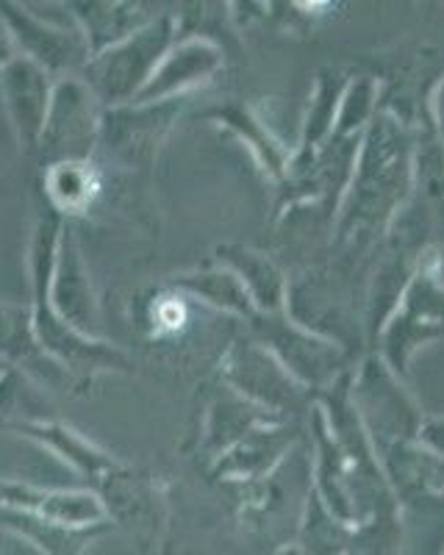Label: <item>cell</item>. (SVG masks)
<instances>
[{
  "label": "cell",
  "instance_id": "6da1fadb",
  "mask_svg": "<svg viewBox=\"0 0 444 555\" xmlns=\"http://www.w3.org/2000/svg\"><path fill=\"white\" fill-rule=\"evenodd\" d=\"M175 39L178 17L170 12H161L142 31L89 59L81 69V78L95 92L103 108L126 106V103H133L140 98V92L151 81L167 51L175 44Z\"/></svg>",
  "mask_w": 444,
  "mask_h": 555
},
{
  "label": "cell",
  "instance_id": "7a4b0ae2",
  "mask_svg": "<svg viewBox=\"0 0 444 555\" xmlns=\"http://www.w3.org/2000/svg\"><path fill=\"white\" fill-rule=\"evenodd\" d=\"M103 112H106L103 103L81 76L56 78L37 147L42 167L62 165V162H95Z\"/></svg>",
  "mask_w": 444,
  "mask_h": 555
},
{
  "label": "cell",
  "instance_id": "3957f363",
  "mask_svg": "<svg viewBox=\"0 0 444 555\" xmlns=\"http://www.w3.org/2000/svg\"><path fill=\"white\" fill-rule=\"evenodd\" d=\"M184 106L186 101H165L126 103V106L106 108L97 156L122 170H151Z\"/></svg>",
  "mask_w": 444,
  "mask_h": 555
},
{
  "label": "cell",
  "instance_id": "277c9868",
  "mask_svg": "<svg viewBox=\"0 0 444 555\" xmlns=\"http://www.w3.org/2000/svg\"><path fill=\"white\" fill-rule=\"evenodd\" d=\"M0 17L6 23L17 56L39 64L53 78L81 76L83 64L89 62V51L70 17L67 23H56L39 17L26 3H14V0H0Z\"/></svg>",
  "mask_w": 444,
  "mask_h": 555
},
{
  "label": "cell",
  "instance_id": "5b68a950",
  "mask_svg": "<svg viewBox=\"0 0 444 555\" xmlns=\"http://www.w3.org/2000/svg\"><path fill=\"white\" fill-rule=\"evenodd\" d=\"M89 489L97 494L106 519L115 528L131 530L142 544L159 542L167 525V498L156 475L126 467L120 461Z\"/></svg>",
  "mask_w": 444,
  "mask_h": 555
},
{
  "label": "cell",
  "instance_id": "8992f818",
  "mask_svg": "<svg viewBox=\"0 0 444 555\" xmlns=\"http://www.w3.org/2000/svg\"><path fill=\"white\" fill-rule=\"evenodd\" d=\"M53 87H56V78L23 56H14L0 69V106L6 112L9 128L23 153L37 156Z\"/></svg>",
  "mask_w": 444,
  "mask_h": 555
},
{
  "label": "cell",
  "instance_id": "52a82bcc",
  "mask_svg": "<svg viewBox=\"0 0 444 555\" xmlns=\"http://www.w3.org/2000/svg\"><path fill=\"white\" fill-rule=\"evenodd\" d=\"M220 375L228 389L273 414L292 405L298 398L284 364L264 345H256V341H234L222 359Z\"/></svg>",
  "mask_w": 444,
  "mask_h": 555
},
{
  "label": "cell",
  "instance_id": "ba28073f",
  "mask_svg": "<svg viewBox=\"0 0 444 555\" xmlns=\"http://www.w3.org/2000/svg\"><path fill=\"white\" fill-rule=\"evenodd\" d=\"M222 69L220 44L211 39L192 34V37H178L151 81L140 92L133 103H165V101H186L192 89L204 87Z\"/></svg>",
  "mask_w": 444,
  "mask_h": 555
},
{
  "label": "cell",
  "instance_id": "9c48e42d",
  "mask_svg": "<svg viewBox=\"0 0 444 555\" xmlns=\"http://www.w3.org/2000/svg\"><path fill=\"white\" fill-rule=\"evenodd\" d=\"M0 361L14 366L44 389H83L62 364L44 353L28 304H0Z\"/></svg>",
  "mask_w": 444,
  "mask_h": 555
},
{
  "label": "cell",
  "instance_id": "30bf717a",
  "mask_svg": "<svg viewBox=\"0 0 444 555\" xmlns=\"http://www.w3.org/2000/svg\"><path fill=\"white\" fill-rule=\"evenodd\" d=\"M0 508L26 512L34 517L53 519L70 528H92L108 522L101 500L92 489H44L26 480L0 478Z\"/></svg>",
  "mask_w": 444,
  "mask_h": 555
},
{
  "label": "cell",
  "instance_id": "8fae6325",
  "mask_svg": "<svg viewBox=\"0 0 444 555\" xmlns=\"http://www.w3.org/2000/svg\"><path fill=\"white\" fill-rule=\"evenodd\" d=\"M64 12L81 31L89 59L115 48L159 17V12H153L147 3L131 0H70L64 3Z\"/></svg>",
  "mask_w": 444,
  "mask_h": 555
},
{
  "label": "cell",
  "instance_id": "7c38bea8",
  "mask_svg": "<svg viewBox=\"0 0 444 555\" xmlns=\"http://www.w3.org/2000/svg\"><path fill=\"white\" fill-rule=\"evenodd\" d=\"M6 430L14 436H23L28 442L39 444L42 450L56 455L62 464H67L87 483V489L120 464V459H115L101 444H95L92 439L78 434L73 425L62 423L58 416H53V420H37V423L9 425Z\"/></svg>",
  "mask_w": 444,
  "mask_h": 555
},
{
  "label": "cell",
  "instance_id": "4fadbf2b",
  "mask_svg": "<svg viewBox=\"0 0 444 555\" xmlns=\"http://www.w3.org/2000/svg\"><path fill=\"white\" fill-rule=\"evenodd\" d=\"M0 530L31 544L39 555H83L92 544H97L108 533H115L117 528L112 522L92 525V528H70V525L34 517L26 512L0 508Z\"/></svg>",
  "mask_w": 444,
  "mask_h": 555
},
{
  "label": "cell",
  "instance_id": "5bb4252c",
  "mask_svg": "<svg viewBox=\"0 0 444 555\" xmlns=\"http://www.w3.org/2000/svg\"><path fill=\"white\" fill-rule=\"evenodd\" d=\"M270 420H273V411L261 409V405L250 403L248 398L236 395L228 386H222V391H217L209 403V411H206L204 450L217 461L225 450L245 439L250 430L266 425Z\"/></svg>",
  "mask_w": 444,
  "mask_h": 555
},
{
  "label": "cell",
  "instance_id": "9a60e30c",
  "mask_svg": "<svg viewBox=\"0 0 444 555\" xmlns=\"http://www.w3.org/2000/svg\"><path fill=\"white\" fill-rule=\"evenodd\" d=\"M44 206L53 208L64 222L87 215L101 195V172L95 162H62L44 167Z\"/></svg>",
  "mask_w": 444,
  "mask_h": 555
},
{
  "label": "cell",
  "instance_id": "2e32d148",
  "mask_svg": "<svg viewBox=\"0 0 444 555\" xmlns=\"http://www.w3.org/2000/svg\"><path fill=\"white\" fill-rule=\"evenodd\" d=\"M167 286L175 289L178 295H190L195 300H204L206 306H214V309L225 311V314L245 317V320H253L259 314L239 278L222 264L172 275L167 281Z\"/></svg>",
  "mask_w": 444,
  "mask_h": 555
},
{
  "label": "cell",
  "instance_id": "e0dca14e",
  "mask_svg": "<svg viewBox=\"0 0 444 555\" xmlns=\"http://www.w3.org/2000/svg\"><path fill=\"white\" fill-rule=\"evenodd\" d=\"M286 442H289L286 430L259 425L214 461V478L236 480V483L264 478L286 450Z\"/></svg>",
  "mask_w": 444,
  "mask_h": 555
},
{
  "label": "cell",
  "instance_id": "ac0fdd59",
  "mask_svg": "<svg viewBox=\"0 0 444 555\" xmlns=\"http://www.w3.org/2000/svg\"><path fill=\"white\" fill-rule=\"evenodd\" d=\"M217 261L239 278L259 314H275L280 309L286 295L284 278L266 256L241 245H222L217 247Z\"/></svg>",
  "mask_w": 444,
  "mask_h": 555
},
{
  "label": "cell",
  "instance_id": "d6986e66",
  "mask_svg": "<svg viewBox=\"0 0 444 555\" xmlns=\"http://www.w3.org/2000/svg\"><path fill=\"white\" fill-rule=\"evenodd\" d=\"M53 403L44 386L6 366L0 373V430L17 423H37V420H53Z\"/></svg>",
  "mask_w": 444,
  "mask_h": 555
},
{
  "label": "cell",
  "instance_id": "ffe728a7",
  "mask_svg": "<svg viewBox=\"0 0 444 555\" xmlns=\"http://www.w3.org/2000/svg\"><path fill=\"white\" fill-rule=\"evenodd\" d=\"M403 544V530L392 512H378L369 519H362L350 530V542L344 555H400Z\"/></svg>",
  "mask_w": 444,
  "mask_h": 555
},
{
  "label": "cell",
  "instance_id": "44dd1931",
  "mask_svg": "<svg viewBox=\"0 0 444 555\" xmlns=\"http://www.w3.org/2000/svg\"><path fill=\"white\" fill-rule=\"evenodd\" d=\"M209 117H211V120L220 122V126L231 128V131H234L236 137L245 139V142H248V145L256 151V156H259L261 162H264L266 170L278 176V172H280L278 145H275L273 139H270L264 131H261L259 120H256V117L248 112V108H245V106H234V103H231V106H220V108H214V112H209Z\"/></svg>",
  "mask_w": 444,
  "mask_h": 555
},
{
  "label": "cell",
  "instance_id": "7402d4cb",
  "mask_svg": "<svg viewBox=\"0 0 444 555\" xmlns=\"http://www.w3.org/2000/svg\"><path fill=\"white\" fill-rule=\"evenodd\" d=\"M14 56H17V51H14V42L12 37H9L6 23H3V17H0V69L6 67Z\"/></svg>",
  "mask_w": 444,
  "mask_h": 555
},
{
  "label": "cell",
  "instance_id": "603a6c76",
  "mask_svg": "<svg viewBox=\"0 0 444 555\" xmlns=\"http://www.w3.org/2000/svg\"><path fill=\"white\" fill-rule=\"evenodd\" d=\"M273 555H305L303 550H300V544H286V547L275 550Z\"/></svg>",
  "mask_w": 444,
  "mask_h": 555
},
{
  "label": "cell",
  "instance_id": "cb8c5ba5",
  "mask_svg": "<svg viewBox=\"0 0 444 555\" xmlns=\"http://www.w3.org/2000/svg\"><path fill=\"white\" fill-rule=\"evenodd\" d=\"M156 555H175V544H172L170 539H165V542L159 544V553Z\"/></svg>",
  "mask_w": 444,
  "mask_h": 555
},
{
  "label": "cell",
  "instance_id": "d4e9b609",
  "mask_svg": "<svg viewBox=\"0 0 444 555\" xmlns=\"http://www.w3.org/2000/svg\"><path fill=\"white\" fill-rule=\"evenodd\" d=\"M3 370H6V364H3V361H0V373H3Z\"/></svg>",
  "mask_w": 444,
  "mask_h": 555
}]
</instances>
